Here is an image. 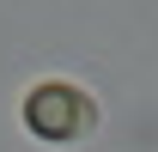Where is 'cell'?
Here are the masks:
<instances>
[{"label": "cell", "instance_id": "1", "mask_svg": "<svg viewBox=\"0 0 158 152\" xmlns=\"http://www.w3.org/2000/svg\"><path fill=\"white\" fill-rule=\"evenodd\" d=\"M24 128L37 134V140L67 146V140H85V134L98 128V103L79 91L73 79H43V85L24 91Z\"/></svg>", "mask_w": 158, "mask_h": 152}]
</instances>
